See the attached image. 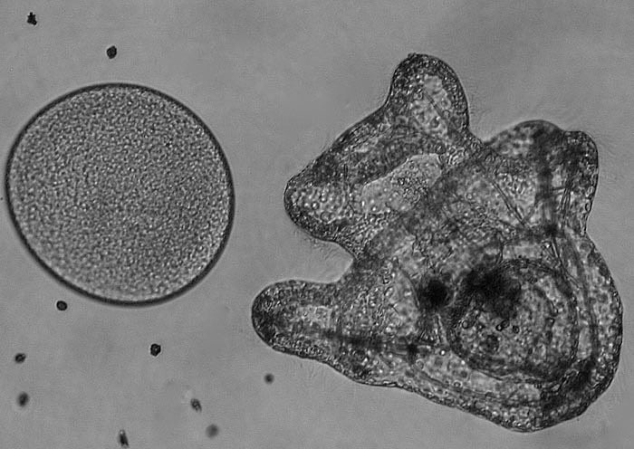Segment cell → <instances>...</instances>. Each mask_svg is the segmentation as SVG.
<instances>
[{
    "mask_svg": "<svg viewBox=\"0 0 634 449\" xmlns=\"http://www.w3.org/2000/svg\"><path fill=\"white\" fill-rule=\"evenodd\" d=\"M3 187L34 262L74 293L121 308L194 289L235 218L232 170L210 128L133 82L82 86L36 111L8 150Z\"/></svg>",
    "mask_w": 634,
    "mask_h": 449,
    "instance_id": "6da1fadb",
    "label": "cell"
}]
</instances>
